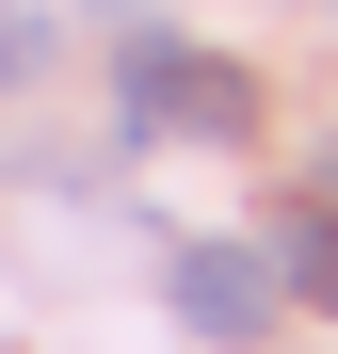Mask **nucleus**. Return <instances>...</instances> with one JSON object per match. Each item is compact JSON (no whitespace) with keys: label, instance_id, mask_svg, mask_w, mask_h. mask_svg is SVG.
Segmentation results:
<instances>
[{"label":"nucleus","instance_id":"nucleus-1","mask_svg":"<svg viewBox=\"0 0 338 354\" xmlns=\"http://www.w3.org/2000/svg\"><path fill=\"white\" fill-rule=\"evenodd\" d=\"M113 129L129 145H242L258 129V81L225 65V48H194V32H129L113 48Z\"/></svg>","mask_w":338,"mask_h":354},{"label":"nucleus","instance_id":"nucleus-2","mask_svg":"<svg viewBox=\"0 0 338 354\" xmlns=\"http://www.w3.org/2000/svg\"><path fill=\"white\" fill-rule=\"evenodd\" d=\"M161 290H178V322L225 338V354L274 338V258H258V242H178V274H161Z\"/></svg>","mask_w":338,"mask_h":354},{"label":"nucleus","instance_id":"nucleus-3","mask_svg":"<svg viewBox=\"0 0 338 354\" xmlns=\"http://www.w3.org/2000/svg\"><path fill=\"white\" fill-rule=\"evenodd\" d=\"M258 258H274V290H290V306H322V322H338V194L274 209V242H258Z\"/></svg>","mask_w":338,"mask_h":354},{"label":"nucleus","instance_id":"nucleus-4","mask_svg":"<svg viewBox=\"0 0 338 354\" xmlns=\"http://www.w3.org/2000/svg\"><path fill=\"white\" fill-rule=\"evenodd\" d=\"M32 65H48V17H32V0H0V97H17Z\"/></svg>","mask_w":338,"mask_h":354},{"label":"nucleus","instance_id":"nucleus-5","mask_svg":"<svg viewBox=\"0 0 338 354\" xmlns=\"http://www.w3.org/2000/svg\"><path fill=\"white\" fill-rule=\"evenodd\" d=\"M322 194H338V145H322Z\"/></svg>","mask_w":338,"mask_h":354}]
</instances>
